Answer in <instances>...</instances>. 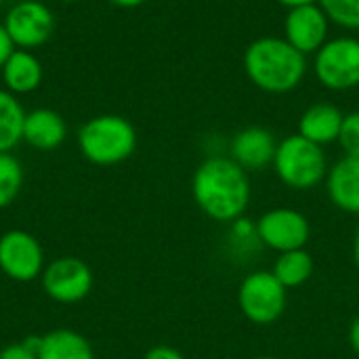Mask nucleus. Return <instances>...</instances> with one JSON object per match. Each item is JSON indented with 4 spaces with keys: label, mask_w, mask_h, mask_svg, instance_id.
Listing matches in <instances>:
<instances>
[{
    "label": "nucleus",
    "mask_w": 359,
    "mask_h": 359,
    "mask_svg": "<svg viewBox=\"0 0 359 359\" xmlns=\"http://www.w3.org/2000/svg\"><path fill=\"white\" fill-rule=\"evenodd\" d=\"M288 305V290L271 271L248 273L238 288V307L242 316L255 326L276 324Z\"/></svg>",
    "instance_id": "39448f33"
},
{
    "label": "nucleus",
    "mask_w": 359,
    "mask_h": 359,
    "mask_svg": "<svg viewBox=\"0 0 359 359\" xmlns=\"http://www.w3.org/2000/svg\"><path fill=\"white\" fill-rule=\"evenodd\" d=\"M345 114L332 103H316L307 107L299 120V135L316 145H330L339 141Z\"/></svg>",
    "instance_id": "dca6fc26"
},
{
    "label": "nucleus",
    "mask_w": 359,
    "mask_h": 359,
    "mask_svg": "<svg viewBox=\"0 0 359 359\" xmlns=\"http://www.w3.org/2000/svg\"><path fill=\"white\" fill-rule=\"evenodd\" d=\"M25 114L21 101L6 88H0V154H11L23 141Z\"/></svg>",
    "instance_id": "a211bd4d"
},
{
    "label": "nucleus",
    "mask_w": 359,
    "mask_h": 359,
    "mask_svg": "<svg viewBox=\"0 0 359 359\" xmlns=\"http://www.w3.org/2000/svg\"><path fill=\"white\" fill-rule=\"evenodd\" d=\"M244 72L248 80L273 95L294 90L307 74V55L297 50L286 38L263 36L244 50Z\"/></svg>",
    "instance_id": "f03ea898"
},
{
    "label": "nucleus",
    "mask_w": 359,
    "mask_h": 359,
    "mask_svg": "<svg viewBox=\"0 0 359 359\" xmlns=\"http://www.w3.org/2000/svg\"><path fill=\"white\" fill-rule=\"evenodd\" d=\"M271 166L278 179L294 191H307L318 187L326 181V175L330 170L324 147L307 141L299 133L278 143Z\"/></svg>",
    "instance_id": "20e7f679"
},
{
    "label": "nucleus",
    "mask_w": 359,
    "mask_h": 359,
    "mask_svg": "<svg viewBox=\"0 0 359 359\" xmlns=\"http://www.w3.org/2000/svg\"><path fill=\"white\" fill-rule=\"evenodd\" d=\"M143 359H185V355L170 345H156L145 353Z\"/></svg>",
    "instance_id": "393cba45"
},
{
    "label": "nucleus",
    "mask_w": 359,
    "mask_h": 359,
    "mask_svg": "<svg viewBox=\"0 0 359 359\" xmlns=\"http://www.w3.org/2000/svg\"><path fill=\"white\" fill-rule=\"evenodd\" d=\"M330 19L320 4L288 8L284 19V38L303 55H316L330 38Z\"/></svg>",
    "instance_id": "9b49d317"
},
{
    "label": "nucleus",
    "mask_w": 359,
    "mask_h": 359,
    "mask_svg": "<svg viewBox=\"0 0 359 359\" xmlns=\"http://www.w3.org/2000/svg\"><path fill=\"white\" fill-rule=\"evenodd\" d=\"M13 50H15V44H13L11 36L6 34L4 25L0 23V69H2V65L6 63V59L11 57Z\"/></svg>",
    "instance_id": "a878e982"
},
{
    "label": "nucleus",
    "mask_w": 359,
    "mask_h": 359,
    "mask_svg": "<svg viewBox=\"0 0 359 359\" xmlns=\"http://www.w3.org/2000/svg\"><path fill=\"white\" fill-rule=\"evenodd\" d=\"M23 187V166L13 154H0V210L11 206Z\"/></svg>",
    "instance_id": "aec40b11"
},
{
    "label": "nucleus",
    "mask_w": 359,
    "mask_h": 359,
    "mask_svg": "<svg viewBox=\"0 0 359 359\" xmlns=\"http://www.w3.org/2000/svg\"><path fill=\"white\" fill-rule=\"evenodd\" d=\"M326 191L339 210L359 217V158L345 156L328 170Z\"/></svg>",
    "instance_id": "4468645a"
},
{
    "label": "nucleus",
    "mask_w": 359,
    "mask_h": 359,
    "mask_svg": "<svg viewBox=\"0 0 359 359\" xmlns=\"http://www.w3.org/2000/svg\"><path fill=\"white\" fill-rule=\"evenodd\" d=\"M67 137V124L63 116L48 107H36L25 114L23 141L38 151H53L61 147Z\"/></svg>",
    "instance_id": "ddd939ff"
},
{
    "label": "nucleus",
    "mask_w": 359,
    "mask_h": 359,
    "mask_svg": "<svg viewBox=\"0 0 359 359\" xmlns=\"http://www.w3.org/2000/svg\"><path fill=\"white\" fill-rule=\"evenodd\" d=\"M42 290L46 297L61 305H74L84 301L93 290V271L78 257H59L53 259L42 276Z\"/></svg>",
    "instance_id": "1a4fd4ad"
},
{
    "label": "nucleus",
    "mask_w": 359,
    "mask_h": 359,
    "mask_svg": "<svg viewBox=\"0 0 359 359\" xmlns=\"http://www.w3.org/2000/svg\"><path fill=\"white\" fill-rule=\"evenodd\" d=\"M36 353L38 359H95L88 339L69 328H57L38 337Z\"/></svg>",
    "instance_id": "f3484780"
},
{
    "label": "nucleus",
    "mask_w": 359,
    "mask_h": 359,
    "mask_svg": "<svg viewBox=\"0 0 359 359\" xmlns=\"http://www.w3.org/2000/svg\"><path fill=\"white\" fill-rule=\"evenodd\" d=\"M59 2H80V0H59Z\"/></svg>",
    "instance_id": "2f4dec72"
},
{
    "label": "nucleus",
    "mask_w": 359,
    "mask_h": 359,
    "mask_svg": "<svg viewBox=\"0 0 359 359\" xmlns=\"http://www.w3.org/2000/svg\"><path fill=\"white\" fill-rule=\"evenodd\" d=\"M252 196L248 172L225 156H208L191 177L196 206L217 223H233L244 217Z\"/></svg>",
    "instance_id": "f257e3e1"
},
{
    "label": "nucleus",
    "mask_w": 359,
    "mask_h": 359,
    "mask_svg": "<svg viewBox=\"0 0 359 359\" xmlns=\"http://www.w3.org/2000/svg\"><path fill=\"white\" fill-rule=\"evenodd\" d=\"M2 25L15 48L34 50L53 36L55 17L53 11L40 0H19L6 11Z\"/></svg>",
    "instance_id": "9d476101"
},
{
    "label": "nucleus",
    "mask_w": 359,
    "mask_h": 359,
    "mask_svg": "<svg viewBox=\"0 0 359 359\" xmlns=\"http://www.w3.org/2000/svg\"><path fill=\"white\" fill-rule=\"evenodd\" d=\"M46 267L42 244L23 229H8L0 236V271L13 282H34Z\"/></svg>",
    "instance_id": "6e6552de"
},
{
    "label": "nucleus",
    "mask_w": 359,
    "mask_h": 359,
    "mask_svg": "<svg viewBox=\"0 0 359 359\" xmlns=\"http://www.w3.org/2000/svg\"><path fill=\"white\" fill-rule=\"evenodd\" d=\"M78 149L95 166H116L135 154L137 130L124 116L101 114L80 126Z\"/></svg>",
    "instance_id": "7ed1b4c3"
},
{
    "label": "nucleus",
    "mask_w": 359,
    "mask_h": 359,
    "mask_svg": "<svg viewBox=\"0 0 359 359\" xmlns=\"http://www.w3.org/2000/svg\"><path fill=\"white\" fill-rule=\"evenodd\" d=\"M318 82L330 90H349L359 86V40L339 36L328 40L313 59Z\"/></svg>",
    "instance_id": "423d86ee"
},
{
    "label": "nucleus",
    "mask_w": 359,
    "mask_h": 359,
    "mask_svg": "<svg viewBox=\"0 0 359 359\" xmlns=\"http://www.w3.org/2000/svg\"><path fill=\"white\" fill-rule=\"evenodd\" d=\"M257 236L261 246L273 252L299 250L309 244L311 223L309 219L294 208L280 206L263 212L257 221Z\"/></svg>",
    "instance_id": "0eeeda50"
},
{
    "label": "nucleus",
    "mask_w": 359,
    "mask_h": 359,
    "mask_svg": "<svg viewBox=\"0 0 359 359\" xmlns=\"http://www.w3.org/2000/svg\"><path fill=\"white\" fill-rule=\"evenodd\" d=\"M0 76H2L4 88L13 93L15 97H19V95L34 93L42 84L44 69H42L40 59L32 50L15 48L11 57L6 59V63L2 65Z\"/></svg>",
    "instance_id": "2eb2a0df"
},
{
    "label": "nucleus",
    "mask_w": 359,
    "mask_h": 359,
    "mask_svg": "<svg viewBox=\"0 0 359 359\" xmlns=\"http://www.w3.org/2000/svg\"><path fill=\"white\" fill-rule=\"evenodd\" d=\"M278 143L273 133L265 126H246L238 130L229 145V158L238 162L246 172L263 170L273 164Z\"/></svg>",
    "instance_id": "f8f14e48"
},
{
    "label": "nucleus",
    "mask_w": 359,
    "mask_h": 359,
    "mask_svg": "<svg viewBox=\"0 0 359 359\" xmlns=\"http://www.w3.org/2000/svg\"><path fill=\"white\" fill-rule=\"evenodd\" d=\"M229 244L238 252H248L250 248L261 246L257 236V221H250L248 217H240L233 223H229Z\"/></svg>",
    "instance_id": "4be33fe9"
},
{
    "label": "nucleus",
    "mask_w": 359,
    "mask_h": 359,
    "mask_svg": "<svg viewBox=\"0 0 359 359\" xmlns=\"http://www.w3.org/2000/svg\"><path fill=\"white\" fill-rule=\"evenodd\" d=\"M326 17L345 27V29H359V0H318Z\"/></svg>",
    "instance_id": "412c9836"
},
{
    "label": "nucleus",
    "mask_w": 359,
    "mask_h": 359,
    "mask_svg": "<svg viewBox=\"0 0 359 359\" xmlns=\"http://www.w3.org/2000/svg\"><path fill=\"white\" fill-rule=\"evenodd\" d=\"M276 2L286 6V8H297V6H305V4H318V0H276Z\"/></svg>",
    "instance_id": "c85d7f7f"
},
{
    "label": "nucleus",
    "mask_w": 359,
    "mask_h": 359,
    "mask_svg": "<svg viewBox=\"0 0 359 359\" xmlns=\"http://www.w3.org/2000/svg\"><path fill=\"white\" fill-rule=\"evenodd\" d=\"M252 359H278V358H271V355H261V358H252Z\"/></svg>",
    "instance_id": "7c9ffc66"
},
{
    "label": "nucleus",
    "mask_w": 359,
    "mask_h": 359,
    "mask_svg": "<svg viewBox=\"0 0 359 359\" xmlns=\"http://www.w3.org/2000/svg\"><path fill=\"white\" fill-rule=\"evenodd\" d=\"M353 263H355V267L359 269V225L358 229H355V236H353Z\"/></svg>",
    "instance_id": "c756f323"
},
{
    "label": "nucleus",
    "mask_w": 359,
    "mask_h": 359,
    "mask_svg": "<svg viewBox=\"0 0 359 359\" xmlns=\"http://www.w3.org/2000/svg\"><path fill=\"white\" fill-rule=\"evenodd\" d=\"M313 257L311 252H307L305 248L299 250H288V252H280L271 273L278 278V282L290 290V288H301L303 284H307L313 276Z\"/></svg>",
    "instance_id": "6ab92c4d"
},
{
    "label": "nucleus",
    "mask_w": 359,
    "mask_h": 359,
    "mask_svg": "<svg viewBox=\"0 0 359 359\" xmlns=\"http://www.w3.org/2000/svg\"><path fill=\"white\" fill-rule=\"evenodd\" d=\"M337 143L341 145L345 156L359 158V111L345 114L343 126H341V135H339Z\"/></svg>",
    "instance_id": "5701e85b"
},
{
    "label": "nucleus",
    "mask_w": 359,
    "mask_h": 359,
    "mask_svg": "<svg viewBox=\"0 0 359 359\" xmlns=\"http://www.w3.org/2000/svg\"><path fill=\"white\" fill-rule=\"evenodd\" d=\"M349 345H351L353 353L359 358V316L349 326Z\"/></svg>",
    "instance_id": "bb28decb"
},
{
    "label": "nucleus",
    "mask_w": 359,
    "mask_h": 359,
    "mask_svg": "<svg viewBox=\"0 0 359 359\" xmlns=\"http://www.w3.org/2000/svg\"><path fill=\"white\" fill-rule=\"evenodd\" d=\"M107 2L114 6H120V8H137V6L145 4L147 0H107Z\"/></svg>",
    "instance_id": "cd10ccee"
},
{
    "label": "nucleus",
    "mask_w": 359,
    "mask_h": 359,
    "mask_svg": "<svg viewBox=\"0 0 359 359\" xmlns=\"http://www.w3.org/2000/svg\"><path fill=\"white\" fill-rule=\"evenodd\" d=\"M2 2H4V0H0V4H2Z\"/></svg>",
    "instance_id": "473e14b6"
},
{
    "label": "nucleus",
    "mask_w": 359,
    "mask_h": 359,
    "mask_svg": "<svg viewBox=\"0 0 359 359\" xmlns=\"http://www.w3.org/2000/svg\"><path fill=\"white\" fill-rule=\"evenodd\" d=\"M38 337H27L19 343H11L0 351V359H38Z\"/></svg>",
    "instance_id": "b1692460"
}]
</instances>
